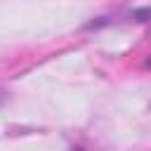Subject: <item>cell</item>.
<instances>
[{
	"label": "cell",
	"instance_id": "6da1fadb",
	"mask_svg": "<svg viewBox=\"0 0 151 151\" xmlns=\"http://www.w3.org/2000/svg\"><path fill=\"white\" fill-rule=\"evenodd\" d=\"M132 17H134L137 21H149V19H151V7H144V9H134V12H132Z\"/></svg>",
	"mask_w": 151,
	"mask_h": 151
},
{
	"label": "cell",
	"instance_id": "7a4b0ae2",
	"mask_svg": "<svg viewBox=\"0 0 151 151\" xmlns=\"http://www.w3.org/2000/svg\"><path fill=\"white\" fill-rule=\"evenodd\" d=\"M144 66H146V68H151V57H149V59L144 61Z\"/></svg>",
	"mask_w": 151,
	"mask_h": 151
}]
</instances>
